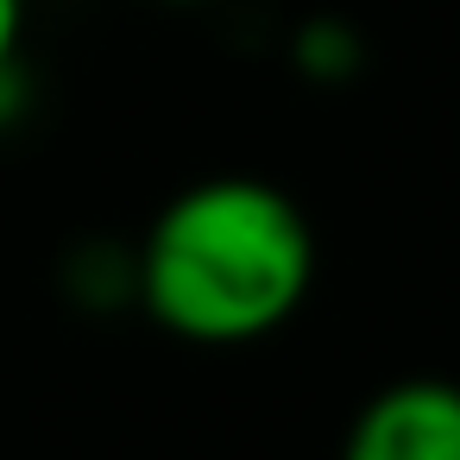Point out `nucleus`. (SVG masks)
<instances>
[{
    "mask_svg": "<svg viewBox=\"0 0 460 460\" xmlns=\"http://www.w3.org/2000/svg\"><path fill=\"white\" fill-rule=\"evenodd\" d=\"M139 309L196 347L278 334L315 290V227L265 177H202L177 190L133 246Z\"/></svg>",
    "mask_w": 460,
    "mask_h": 460,
    "instance_id": "f257e3e1",
    "label": "nucleus"
},
{
    "mask_svg": "<svg viewBox=\"0 0 460 460\" xmlns=\"http://www.w3.org/2000/svg\"><path fill=\"white\" fill-rule=\"evenodd\" d=\"M341 460H460V385L416 372L359 403Z\"/></svg>",
    "mask_w": 460,
    "mask_h": 460,
    "instance_id": "f03ea898",
    "label": "nucleus"
},
{
    "mask_svg": "<svg viewBox=\"0 0 460 460\" xmlns=\"http://www.w3.org/2000/svg\"><path fill=\"white\" fill-rule=\"evenodd\" d=\"M70 296H83L89 309H108L120 296H139V271H133V252L108 246V240H89L70 252Z\"/></svg>",
    "mask_w": 460,
    "mask_h": 460,
    "instance_id": "7ed1b4c3",
    "label": "nucleus"
},
{
    "mask_svg": "<svg viewBox=\"0 0 460 460\" xmlns=\"http://www.w3.org/2000/svg\"><path fill=\"white\" fill-rule=\"evenodd\" d=\"M359 58H366V45L347 20H309L296 32V70L309 83H347L359 70Z\"/></svg>",
    "mask_w": 460,
    "mask_h": 460,
    "instance_id": "20e7f679",
    "label": "nucleus"
},
{
    "mask_svg": "<svg viewBox=\"0 0 460 460\" xmlns=\"http://www.w3.org/2000/svg\"><path fill=\"white\" fill-rule=\"evenodd\" d=\"M20 26H26V0H0V70L20 64Z\"/></svg>",
    "mask_w": 460,
    "mask_h": 460,
    "instance_id": "39448f33",
    "label": "nucleus"
},
{
    "mask_svg": "<svg viewBox=\"0 0 460 460\" xmlns=\"http://www.w3.org/2000/svg\"><path fill=\"white\" fill-rule=\"evenodd\" d=\"M164 7H208V0H164Z\"/></svg>",
    "mask_w": 460,
    "mask_h": 460,
    "instance_id": "423d86ee",
    "label": "nucleus"
}]
</instances>
